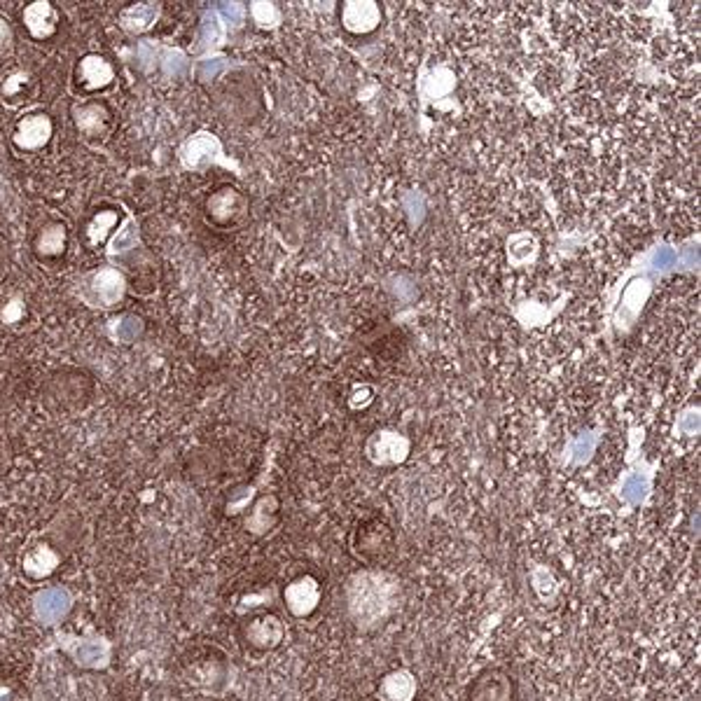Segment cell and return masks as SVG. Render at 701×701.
<instances>
[{"instance_id": "cell-1", "label": "cell", "mask_w": 701, "mask_h": 701, "mask_svg": "<svg viewBox=\"0 0 701 701\" xmlns=\"http://www.w3.org/2000/svg\"><path fill=\"white\" fill-rule=\"evenodd\" d=\"M402 580L386 568H360L344 585L346 617L360 634L384 629L402 606Z\"/></svg>"}, {"instance_id": "cell-2", "label": "cell", "mask_w": 701, "mask_h": 701, "mask_svg": "<svg viewBox=\"0 0 701 701\" xmlns=\"http://www.w3.org/2000/svg\"><path fill=\"white\" fill-rule=\"evenodd\" d=\"M351 552L365 568H384L395 554V536L384 522L360 524L351 538Z\"/></svg>"}, {"instance_id": "cell-3", "label": "cell", "mask_w": 701, "mask_h": 701, "mask_svg": "<svg viewBox=\"0 0 701 701\" xmlns=\"http://www.w3.org/2000/svg\"><path fill=\"white\" fill-rule=\"evenodd\" d=\"M517 680L503 666L477 671L463 692V701H515Z\"/></svg>"}, {"instance_id": "cell-4", "label": "cell", "mask_w": 701, "mask_h": 701, "mask_svg": "<svg viewBox=\"0 0 701 701\" xmlns=\"http://www.w3.org/2000/svg\"><path fill=\"white\" fill-rule=\"evenodd\" d=\"M82 290L89 304L101 309H110L124 300L127 293V279L115 267H101L82 279Z\"/></svg>"}, {"instance_id": "cell-5", "label": "cell", "mask_w": 701, "mask_h": 701, "mask_svg": "<svg viewBox=\"0 0 701 701\" xmlns=\"http://www.w3.org/2000/svg\"><path fill=\"white\" fill-rule=\"evenodd\" d=\"M323 601V587L314 575H300L293 582H288L283 589V606L288 608V613L297 617V620H307L321 608Z\"/></svg>"}, {"instance_id": "cell-6", "label": "cell", "mask_w": 701, "mask_h": 701, "mask_svg": "<svg viewBox=\"0 0 701 701\" xmlns=\"http://www.w3.org/2000/svg\"><path fill=\"white\" fill-rule=\"evenodd\" d=\"M409 454V440L400 433L391 430H381L374 433L367 442V458L377 465H398Z\"/></svg>"}, {"instance_id": "cell-7", "label": "cell", "mask_w": 701, "mask_h": 701, "mask_svg": "<svg viewBox=\"0 0 701 701\" xmlns=\"http://www.w3.org/2000/svg\"><path fill=\"white\" fill-rule=\"evenodd\" d=\"M244 636L246 643L255 650H274L286 636V627L276 615H258L246 624Z\"/></svg>"}, {"instance_id": "cell-8", "label": "cell", "mask_w": 701, "mask_h": 701, "mask_svg": "<svg viewBox=\"0 0 701 701\" xmlns=\"http://www.w3.org/2000/svg\"><path fill=\"white\" fill-rule=\"evenodd\" d=\"M222 155V148L218 143V138L213 134H197L192 136L190 141H185L183 148H180V159H183L185 169L201 171L206 166L215 164Z\"/></svg>"}, {"instance_id": "cell-9", "label": "cell", "mask_w": 701, "mask_h": 701, "mask_svg": "<svg viewBox=\"0 0 701 701\" xmlns=\"http://www.w3.org/2000/svg\"><path fill=\"white\" fill-rule=\"evenodd\" d=\"M52 138V120L45 113L26 115L24 120L17 122L15 129V143L19 150L36 152L45 148Z\"/></svg>"}, {"instance_id": "cell-10", "label": "cell", "mask_w": 701, "mask_h": 701, "mask_svg": "<svg viewBox=\"0 0 701 701\" xmlns=\"http://www.w3.org/2000/svg\"><path fill=\"white\" fill-rule=\"evenodd\" d=\"M416 690H419V683H416V676L405 666L400 669H393L381 676L377 685V699L379 701H414Z\"/></svg>"}, {"instance_id": "cell-11", "label": "cell", "mask_w": 701, "mask_h": 701, "mask_svg": "<svg viewBox=\"0 0 701 701\" xmlns=\"http://www.w3.org/2000/svg\"><path fill=\"white\" fill-rule=\"evenodd\" d=\"M68 610H71V594H68L64 587L43 589V592H38L36 599H33V613H36L38 620L47 624V627L64 620Z\"/></svg>"}, {"instance_id": "cell-12", "label": "cell", "mask_w": 701, "mask_h": 701, "mask_svg": "<svg viewBox=\"0 0 701 701\" xmlns=\"http://www.w3.org/2000/svg\"><path fill=\"white\" fill-rule=\"evenodd\" d=\"M115 68L106 57L99 54H87L78 64V85L87 92H101L113 85Z\"/></svg>"}, {"instance_id": "cell-13", "label": "cell", "mask_w": 701, "mask_h": 701, "mask_svg": "<svg viewBox=\"0 0 701 701\" xmlns=\"http://www.w3.org/2000/svg\"><path fill=\"white\" fill-rule=\"evenodd\" d=\"M24 24L36 40L52 38L59 29V12L52 3H33L24 10Z\"/></svg>"}, {"instance_id": "cell-14", "label": "cell", "mask_w": 701, "mask_h": 701, "mask_svg": "<svg viewBox=\"0 0 701 701\" xmlns=\"http://www.w3.org/2000/svg\"><path fill=\"white\" fill-rule=\"evenodd\" d=\"M66 650L80 666L87 669H99L108 664L110 645L101 638H73V643H66Z\"/></svg>"}, {"instance_id": "cell-15", "label": "cell", "mask_w": 701, "mask_h": 701, "mask_svg": "<svg viewBox=\"0 0 701 701\" xmlns=\"http://www.w3.org/2000/svg\"><path fill=\"white\" fill-rule=\"evenodd\" d=\"M162 15V8H159V3H138V5H129L127 10H122L120 15V24L124 31L129 33H143L155 26V22Z\"/></svg>"}, {"instance_id": "cell-16", "label": "cell", "mask_w": 701, "mask_h": 701, "mask_svg": "<svg viewBox=\"0 0 701 701\" xmlns=\"http://www.w3.org/2000/svg\"><path fill=\"white\" fill-rule=\"evenodd\" d=\"M75 124L85 136H103L110 124V115L99 103H87L75 110Z\"/></svg>"}, {"instance_id": "cell-17", "label": "cell", "mask_w": 701, "mask_h": 701, "mask_svg": "<svg viewBox=\"0 0 701 701\" xmlns=\"http://www.w3.org/2000/svg\"><path fill=\"white\" fill-rule=\"evenodd\" d=\"M38 253L45 258H57L66 251V225L64 222H52V225L43 227V232L38 234Z\"/></svg>"}, {"instance_id": "cell-18", "label": "cell", "mask_w": 701, "mask_h": 701, "mask_svg": "<svg viewBox=\"0 0 701 701\" xmlns=\"http://www.w3.org/2000/svg\"><path fill=\"white\" fill-rule=\"evenodd\" d=\"M136 246H138V222L136 218H131L129 215V218L120 225V229L115 232V237L110 239L108 255H113V258L117 255V258H120V255H127L134 251Z\"/></svg>"}, {"instance_id": "cell-19", "label": "cell", "mask_w": 701, "mask_h": 701, "mask_svg": "<svg viewBox=\"0 0 701 701\" xmlns=\"http://www.w3.org/2000/svg\"><path fill=\"white\" fill-rule=\"evenodd\" d=\"M110 337L120 344H134L143 332V321L134 314H122L110 321L108 325Z\"/></svg>"}, {"instance_id": "cell-20", "label": "cell", "mask_w": 701, "mask_h": 701, "mask_svg": "<svg viewBox=\"0 0 701 701\" xmlns=\"http://www.w3.org/2000/svg\"><path fill=\"white\" fill-rule=\"evenodd\" d=\"M117 225V213L115 211H99L94 215V220L89 222V241L92 244H101V241H106V237L110 234V229H115Z\"/></svg>"}, {"instance_id": "cell-21", "label": "cell", "mask_w": 701, "mask_h": 701, "mask_svg": "<svg viewBox=\"0 0 701 701\" xmlns=\"http://www.w3.org/2000/svg\"><path fill=\"white\" fill-rule=\"evenodd\" d=\"M648 480L641 475H627L624 477V482H622V498L627 501L629 505H638L645 498V494H648Z\"/></svg>"}, {"instance_id": "cell-22", "label": "cell", "mask_w": 701, "mask_h": 701, "mask_svg": "<svg viewBox=\"0 0 701 701\" xmlns=\"http://www.w3.org/2000/svg\"><path fill=\"white\" fill-rule=\"evenodd\" d=\"M57 561H59V557L50 550V547L40 545V547H31V550L26 552L22 564H24L26 571H33V568H36L38 564H45V571L52 573L54 566H57Z\"/></svg>"}, {"instance_id": "cell-23", "label": "cell", "mask_w": 701, "mask_h": 701, "mask_svg": "<svg viewBox=\"0 0 701 701\" xmlns=\"http://www.w3.org/2000/svg\"><path fill=\"white\" fill-rule=\"evenodd\" d=\"M159 64H162L166 75H173V78H183L187 66H190V61L180 50H162L159 54Z\"/></svg>"}, {"instance_id": "cell-24", "label": "cell", "mask_w": 701, "mask_h": 701, "mask_svg": "<svg viewBox=\"0 0 701 701\" xmlns=\"http://www.w3.org/2000/svg\"><path fill=\"white\" fill-rule=\"evenodd\" d=\"M222 40V24L218 15H206L204 22H201V31H199V47L204 50V47H211L215 43H220Z\"/></svg>"}, {"instance_id": "cell-25", "label": "cell", "mask_w": 701, "mask_h": 701, "mask_svg": "<svg viewBox=\"0 0 701 701\" xmlns=\"http://www.w3.org/2000/svg\"><path fill=\"white\" fill-rule=\"evenodd\" d=\"M159 54H162V50H159L152 40H143V43H138V61H141L145 71H152V68L159 64Z\"/></svg>"}, {"instance_id": "cell-26", "label": "cell", "mask_w": 701, "mask_h": 701, "mask_svg": "<svg viewBox=\"0 0 701 701\" xmlns=\"http://www.w3.org/2000/svg\"><path fill=\"white\" fill-rule=\"evenodd\" d=\"M225 68H227V61L222 57L206 59V61H201L199 68H197V78L204 80V82L215 80L222 71H225Z\"/></svg>"}, {"instance_id": "cell-27", "label": "cell", "mask_w": 701, "mask_h": 701, "mask_svg": "<svg viewBox=\"0 0 701 701\" xmlns=\"http://www.w3.org/2000/svg\"><path fill=\"white\" fill-rule=\"evenodd\" d=\"M220 17L232 26H241V22H244V17H246V10L241 3H222Z\"/></svg>"}, {"instance_id": "cell-28", "label": "cell", "mask_w": 701, "mask_h": 701, "mask_svg": "<svg viewBox=\"0 0 701 701\" xmlns=\"http://www.w3.org/2000/svg\"><path fill=\"white\" fill-rule=\"evenodd\" d=\"M29 82H31V78L26 73H15L8 82H5V96L17 99V96L26 94V85H29Z\"/></svg>"}, {"instance_id": "cell-29", "label": "cell", "mask_w": 701, "mask_h": 701, "mask_svg": "<svg viewBox=\"0 0 701 701\" xmlns=\"http://www.w3.org/2000/svg\"><path fill=\"white\" fill-rule=\"evenodd\" d=\"M676 260H678L676 251H671V248H659V251L655 253V258H652V267L669 269V267L676 265Z\"/></svg>"}, {"instance_id": "cell-30", "label": "cell", "mask_w": 701, "mask_h": 701, "mask_svg": "<svg viewBox=\"0 0 701 701\" xmlns=\"http://www.w3.org/2000/svg\"><path fill=\"white\" fill-rule=\"evenodd\" d=\"M12 40H15V36H12L10 22H8V19L0 17V52L10 50V47H12Z\"/></svg>"}, {"instance_id": "cell-31", "label": "cell", "mask_w": 701, "mask_h": 701, "mask_svg": "<svg viewBox=\"0 0 701 701\" xmlns=\"http://www.w3.org/2000/svg\"><path fill=\"white\" fill-rule=\"evenodd\" d=\"M680 421H683V426H680V428H683L685 435H697L699 433V412H694V409H692V412L685 414Z\"/></svg>"}]
</instances>
